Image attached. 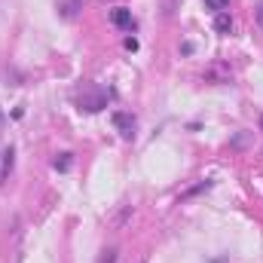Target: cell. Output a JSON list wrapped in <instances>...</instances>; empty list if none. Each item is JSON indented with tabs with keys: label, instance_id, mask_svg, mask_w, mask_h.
Masks as SVG:
<instances>
[{
	"label": "cell",
	"instance_id": "6da1fadb",
	"mask_svg": "<svg viewBox=\"0 0 263 263\" xmlns=\"http://www.w3.org/2000/svg\"><path fill=\"white\" fill-rule=\"evenodd\" d=\"M80 107H83V110H89V114H98V110H104V107H107V95H104L101 89L86 92V95L80 98Z\"/></svg>",
	"mask_w": 263,
	"mask_h": 263
},
{
	"label": "cell",
	"instance_id": "7a4b0ae2",
	"mask_svg": "<svg viewBox=\"0 0 263 263\" xmlns=\"http://www.w3.org/2000/svg\"><path fill=\"white\" fill-rule=\"evenodd\" d=\"M114 126L123 132V138H135V120L129 114H114Z\"/></svg>",
	"mask_w": 263,
	"mask_h": 263
},
{
	"label": "cell",
	"instance_id": "3957f363",
	"mask_svg": "<svg viewBox=\"0 0 263 263\" xmlns=\"http://www.w3.org/2000/svg\"><path fill=\"white\" fill-rule=\"evenodd\" d=\"M110 22H114L117 28H123V31H132V25H135V18H132V12H129V9H123V6L110 12Z\"/></svg>",
	"mask_w": 263,
	"mask_h": 263
},
{
	"label": "cell",
	"instance_id": "277c9868",
	"mask_svg": "<svg viewBox=\"0 0 263 263\" xmlns=\"http://www.w3.org/2000/svg\"><path fill=\"white\" fill-rule=\"evenodd\" d=\"M55 9H59L65 18H73V15L83 9V0H59V3H55Z\"/></svg>",
	"mask_w": 263,
	"mask_h": 263
},
{
	"label": "cell",
	"instance_id": "5b68a950",
	"mask_svg": "<svg viewBox=\"0 0 263 263\" xmlns=\"http://www.w3.org/2000/svg\"><path fill=\"white\" fill-rule=\"evenodd\" d=\"M214 31H217V34H230V31H233L230 12H217V15H214Z\"/></svg>",
	"mask_w": 263,
	"mask_h": 263
},
{
	"label": "cell",
	"instance_id": "8992f818",
	"mask_svg": "<svg viewBox=\"0 0 263 263\" xmlns=\"http://www.w3.org/2000/svg\"><path fill=\"white\" fill-rule=\"evenodd\" d=\"M52 165H55L59 172H70V153H59V156L52 159Z\"/></svg>",
	"mask_w": 263,
	"mask_h": 263
},
{
	"label": "cell",
	"instance_id": "52a82bcc",
	"mask_svg": "<svg viewBox=\"0 0 263 263\" xmlns=\"http://www.w3.org/2000/svg\"><path fill=\"white\" fill-rule=\"evenodd\" d=\"M205 9H214V12H227V9H230V0H205Z\"/></svg>",
	"mask_w": 263,
	"mask_h": 263
},
{
	"label": "cell",
	"instance_id": "ba28073f",
	"mask_svg": "<svg viewBox=\"0 0 263 263\" xmlns=\"http://www.w3.org/2000/svg\"><path fill=\"white\" fill-rule=\"evenodd\" d=\"M98 263H117V248H107V251H101V260Z\"/></svg>",
	"mask_w": 263,
	"mask_h": 263
},
{
	"label": "cell",
	"instance_id": "9c48e42d",
	"mask_svg": "<svg viewBox=\"0 0 263 263\" xmlns=\"http://www.w3.org/2000/svg\"><path fill=\"white\" fill-rule=\"evenodd\" d=\"M208 187H211V181H202V184H199V187H193V190H187V193H184V199L196 196V193H202V190H208Z\"/></svg>",
	"mask_w": 263,
	"mask_h": 263
},
{
	"label": "cell",
	"instance_id": "30bf717a",
	"mask_svg": "<svg viewBox=\"0 0 263 263\" xmlns=\"http://www.w3.org/2000/svg\"><path fill=\"white\" fill-rule=\"evenodd\" d=\"M123 46H126L129 52H135V49H138V40H135V37H126V40H123Z\"/></svg>",
	"mask_w": 263,
	"mask_h": 263
},
{
	"label": "cell",
	"instance_id": "8fae6325",
	"mask_svg": "<svg viewBox=\"0 0 263 263\" xmlns=\"http://www.w3.org/2000/svg\"><path fill=\"white\" fill-rule=\"evenodd\" d=\"M254 15H257V25H260V28H263V0H260V3H257V12H254Z\"/></svg>",
	"mask_w": 263,
	"mask_h": 263
},
{
	"label": "cell",
	"instance_id": "7c38bea8",
	"mask_svg": "<svg viewBox=\"0 0 263 263\" xmlns=\"http://www.w3.org/2000/svg\"><path fill=\"white\" fill-rule=\"evenodd\" d=\"M0 129H3V114H0Z\"/></svg>",
	"mask_w": 263,
	"mask_h": 263
},
{
	"label": "cell",
	"instance_id": "4fadbf2b",
	"mask_svg": "<svg viewBox=\"0 0 263 263\" xmlns=\"http://www.w3.org/2000/svg\"><path fill=\"white\" fill-rule=\"evenodd\" d=\"M260 129H263V117H260Z\"/></svg>",
	"mask_w": 263,
	"mask_h": 263
}]
</instances>
